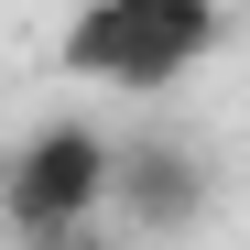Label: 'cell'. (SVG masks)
<instances>
[{
  "label": "cell",
  "mask_w": 250,
  "mask_h": 250,
  "mask_svg": "<svg viewBox=\"0 0 250 250\" xmlns=\"http://www.w3.org/2000/svg\"><path fill=\"white\" fill-rule=\"evenodd\" d=\"M109 207H120L131 239H185V229L207 218V152H196V142H120Z\"/></svg>",
  "instance_id": "3"
},
{
  "label": "cell",
  "mask_w": 250,
  "mask_h": 250,
  "mask_svg": "<svg viewBox=\"0 0 250 250\" xmlns=\"http://www.w3.org/2000/svg\"><path fill=\"white\" fill-rule=\"evenodd\" d=\"M109 163L120 142L98 120H44L0 152V229L22 250H87V229L109 218Z\"/></svg>",
  "instance_id": "2"
},
{
  "label": "cell",
  "mask_w": 250,
  "mask_h": 250,
  "mask_svg": "<svg viewBox=\"0 0 250 250\" xmlns=\"http://www.w3.org/2000/svg\"><path fill=\"white\" fill-rule=\"evenodd\" d=\"M229 44V0H76L55 33V76L76 87H131L163 98Z\"/></svg>",
  "instance_id": "1"
}]
</instances>
